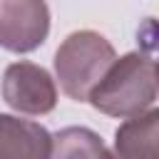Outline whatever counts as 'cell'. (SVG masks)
Masks as SVG:
<instances>
[{"instance_id":"3957f363","label":"cell","mask_w":159,"mask_h":159,"mask_svg":"<svg viewBox=\"0 0 159 159\" xmlns=\"http://www.w3.org/2000/svg\"><path fill=\"white\" fill-rule=\"evenodd\" d=\"M2 99L20 114L40 117L55 109L57 84L42 65L20 60L7 65L2 75Z\"/></svg>"},{"instance_id":"52a82bcc","label":"cell","mask_w":159,"mask_h":159,"mask_svg":"<svg viewBox=\"0 0 159 159\" xmlns=\"http://www.w3.org/2000/svg\"><path fill=\"white\" fill-rule=\"evenodd\" d=\"M50 159H109L102 137L87 127H65L52 134Z\"/></svg>"},{"instance_id":"277c9868","label":"cell","mask_w":159,"mask_h":159,"mask_svg":"<svg viewBox=\"0 0 159 159\" xmlns=\"http://www.w3.org/2000/svg\"><path fill=\"white\" fill-rule=\"evenodd\" d=\"M50 35V7L45 0H0V47L32 52Z\"/></svg>"},{"instance_id":"8992f818","label":"cell","mask_w":159,"mask_h":159,"mask_svg":"<svg viewBox=\"0 0 159 159\" xmlns=\"http://www.w3.org/2000/svg\"><path fill=\"white\" fill-rule=\"evenodd\" d=\"M159 109L124 119L114 132L109 159H159Z\"/></svg>"},{"instance_id":"5b68a950","label":"cell","mask_w":159,"mask_h":159,"mask_svg":"<svg viewBox=\"0 0 159 159\" xmlns=\"http://www.w3.org/2000/svg\"><path fill=\"white\" fill-rule=\"evenodd\" d=\"M52 134L32 119L0 114V159H50Z\"/></svg>"},{"instance_id":"7a4b0ae2","label":"cell","mask_w":159,"mask_h":159,"mask_svg":"<svg viewBox=\"0 0 159 159\" xmlns=\"http://www.w3.org/2000/svg\"><path fill=\"white\" fill-rule=\"evenodd\" d=\"M117 60L112 42L94 30L70 32L55 52V75L62 92L75 102H87L109 65Z\"/></svg>"},{"instance_id":"6da1fadb","label":"cell","mask_w":159,"mask_h":159,"mask_svg":"<svg viewBox=\"0 0 159 159\" xmlns=\"http://www.w3.org/2000/svg\"><path fill=\"white\" fill-rule=\"evenodd\" d=\"M87 102L102 114L119 119H132L154 109L157 62L142 52H127L117 57L99 84L89 92Z\"/></svg>"}]
</instances>
